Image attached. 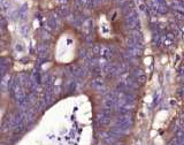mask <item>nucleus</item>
<instances>
[{
	"instance_id": "nucleus-1",
	"label": "nucleus",
	"mask_w": 184,
	"mask_h": 145,
	"mask_svg": "<svg viewBox=\"0 0 184 145\" xmlns=\"http://www.w3.org/2000/svg\"><path fill=\"white\" fill-rule=\"evenodd\" d=\"M0 5H1L4 8H8L10 4H9L8 0H0Z\"/></svg>"
}]
</instances>
